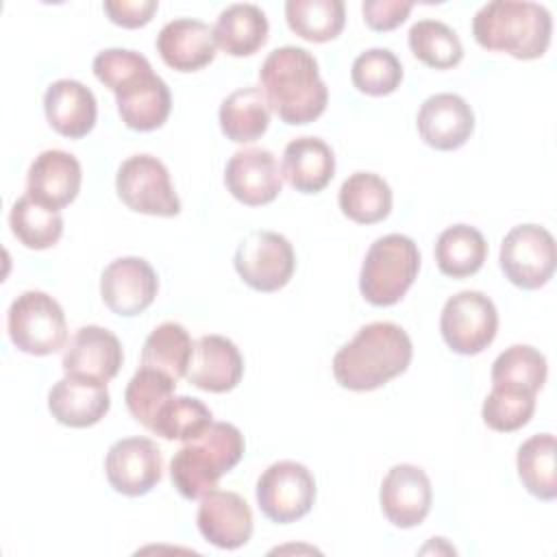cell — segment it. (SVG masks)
I'll return each mask as SVG.
<instances>
[{"label":"cell","mask_w":557,"mask_h":557,"mask_svg":"<svg viewBox=\"0 0 557 557\" xmlns=\"http://www.w3.org/2000/svg\"><path fill=\"white\" fill-rule=\"evenodd\" d=\"M96 78L115 94L122 122L133 131H154L165 124L172 96L150 61L128 48H107L94 59Z\"/></svg>","instance_id":"6da1fadb"},{"label":"cell","mask_w":557,"mask_h":557,"mask_svg":"<svg viewBox=\"0 0 557 557\" xmlns=\"http://www.w3.org/2000/svg\"><path fill=\"white\" fill-rule=\"evenodd\" d=\"M261 91L281 122L300 126L318 120L329 102L315 57L300 46L272 50L259 70Z\"/></svg>","instance_id":"7a4b0ae2"},{"label":"cell","mask_w":557,"mask_h":557,"mask_svg":"<svg viewBox=\"0 0 557 557\" xmlns=\"http://www.w3.org/2000/svg\"><path fill=\"white\" fill-rule=\"evenodd\" d=\"M413 346L407 331L394 322H370L333 357L335 381L352 392H370L411 363Z\"/></svg>","instance_id":"3957f363"},{"label":"cell","mask_w":557,"mask_h":557,"mask_svg":"<svg viewBox=\"0 0 557 557\" xmlns=\"http://www.w3.org/2000/svg\"><path fill=\"white\" fill-rule=\"evenodd\" d=\"M553 17L546 7L527 0H492L472 17V35L485 50L531 61L546 52Z\"/></svg>","instance_id":"277c9868"},{"label":"cell","mask_w":557,"mask_h":557,"mask_svg":"<svg viewBox=\"0 0 557 557\" xmlns=\"http://www.w3.org/2000/svg\"><path fill=\"white\" fill-rule=\"evenodd\" d=\"M244 448V435L235 424L211 422L174 453L170 479L176 492L187 500L200 498L242 461Z\"/></svg>","instance_id":"5b68a950"},{"label":"cell","mask_w":557,"mask_h":557,"mask_svg":"<svg viewBox=\"0 0 557 557\" xmlns=\"http://www.w3.org/2000/svg\"><path fill=\"white\" fill-rule=\"evenodd\" d=\"M420 270V250L416 242L400 233H389L372 242L361 272L359 292L374 307L396 305L413 285Z\"/></svg>","instance_id":"8992f818"},{"label":"cell","mask_w":557,"mask_h":557,"mask_svg":"<svg viewBox=\"0 0 557 557\" xmlns=\"http://www.w3.org/2000/svg\"><path fill=\"white\" fill-rule=\"evenodd\" d=\"M7 331L22 352L44 357L65 348L67 324L61 305L39 289L22 292L9 307Z\"/></svg>","instance_id":"52a82bcc"},{"label":"cell","mask_w":557,"mask_h":557,"mask_svg":"<svg viewBox=\"0 0 557 557\" xmlns=\"http://www.w3.org/2000/svg\"><path fill=\"white\" fill-rule=\"evenodd\" d=\"M115 191L120 200L137 213L174 218L181 213V200L172 187L170 172L152 154H133L117 168Z\"/></svg>","instance_id":"ba28073f"},{"label":"cell","mask_w":557,"mask_h":557,"mask_svg":"<svg viewBox=\"0 0 557 557\" xmlns=\"http://www.w3.org/2000/svg\"><path fill=\"white\" fill-rule=\"evenodd\" d=\"M440 331L453 352L479 355L496 337L498 311L483 292L463 289L444 302Z\"/></svg>","instance_id":"9c48e42d"},{"label":"cell","mask_w":557,"mask_h":557,"mask_svg":"<svg viewBox=\"0 0 557 557\" xmlns=\"http://www.w3.org/2000/svg\"><path fill=\"white\" fill-rule=\"evenodd\" d=\"M315 500V479L307 466L283 459L263 470L257 481V505L261 513L276 522L289 524L307 516Z\"/></svg>","instance_id":"30bf717a"},{"label":"cell","mask_w":557,"mask_h":557,"mask_svg":"<svg viewBox=\"0 0 557 557\" xmlns=\"http://www.w3.org/2000/svg\"><path fill=\"white\" fill-rule=\"evenodd\" d=\"M498 261L500 270L516 287L540 289L555 274V239L540 224L513 226L500 244Z\"/></svg>","instance_id":"8fae6325"},{"label":"cell","mask_w":557,"mask_h":557,"mask_svg":"<svg viewBox=\"0 0 557 557\" xmlns=\"http://www.w3.org/2000/svg\"><path fill=\"white\" fill-rule=\"evenodd\" d=\"M235 270L257 292L283 289L296 268V255L287 237L274 231L248 233L235 250Z\"/></svg>","instance_id":"7c38bea8"},{"label":"cell","mask_w":557,"mask_h":557,"mask_svg":"<svg viewBox=\"0 0 557 557\" xmlns=\"http://www.w3.org/2000/svg\"><path fill=\"white\" fill-rule=\"evenodd\" d=\"M163 457L150 437H122L111 444L104 472L109 485L124 496H144L159 481Z\"/></svg>","instance_id":"4fadbf2b"},{"label":"cell","mask_w":557,"mask_h":557,"mask_svg":"<svg viewBox=\"0 0 557 557\" xmlns=\"http://www.w3.org/2000/svg\"><path fill=\"white\" fill-rule=\"evenodd\" d=\"M157 292V272L141 257H120L102 270L100 296L104 305L122 318H133L146 311Z\"/></svg>","instance_id":"5bb4252c"},{"label":"cell","mask_w":557,"mask_h":557,"mask_svg":"<svg viewBox=\"0 0 557 557\" xmlns=\"http://www.w3.org/2000/svg\"><path fill=\"white\" fill-rule=\"evenodd\" d=\"M198 529L202 537L224 550H235L248 544L252 535V511L244 496L228 490H209L200 496Z\"/></svg>","instance_id":"9a60e30c"},{"label":"cell","mask_w":557,"mask_h":557,"mask_svg":"<svg viewBox=\"0 0 557 557\" xmlns=\"http://www.w3.org/2000/svg\"><path fill=\"white\" fill-rule=\"evenodd\" d=\"M381 509L398 529L418 527L431 511L433 490L426 472L413 463H396L381 483Z\"/></svg>","instance_id":"2e32d148"},{"label":"cell","mask_w":557,"mask_h":557,"mask_svg":"<svg viewBox=\"0 0 557 557\" xmlns=\"http://www.w3.org/2000/svg\"><path fill=\"white\" fill-rule=\"evenodd\" d=\"M224 185L242 205L261 207L281 194L283 181L268 148H242L226 163Z\"/></svg>","instance_id":"e0dca14e"},{"label":"cell","mask_w":557,"mask_h":557,"mask_svg":"<svg viewBox=\"0 0 557 557\" xmlns=\"http://www.w3.org/2000/svg\"><path fill=\"white\" fill-rule=\"evenodd\" d=\"M124 352L120 339L98 324L81 326L63 352L65 376H81L109 383L122 368Z\"/></svg>","instance_id":"ac0fdd59"},{"label":"cell","mask_w":557,"mask_h":557,"mask_svg":"<svg viewBox=\"0 0 557 557\" xmlns=\"http://www.w3.org/2000/svg\"><path fill=\"white\" fill-rule=\"evenodd\" d=\"M418 133L435 150L461 148L474 131L472 107L457 94L429 96L418 111Z\"/></svg>","instance_id":"d6986e66"},{"label":"cell","mask_w":557,"mask_h":557,"mask_svg":"<svg viewBox=\"0 0 557 557\" xmlns=\"http://www.w3.org/2000/svg\"><path fill=\"white\" fill-rule=\"evenodd\" d=\"M83 170L74 154L52 148L35 157L26 174V194L44 207L63 209L81 189Z\"/></svg>","instance_id":"ffe728a7"},{"label":"cell","mask_w":557,"mask_h":557,"mask_svg":"<svg viewBox=\"0 0 557 557\" xmlns=\"http://www.w3.org/2000/svg\"><path fill=\"white\" fill-rule=\"evenodd\" d=\"M244 374L239 348L224 335H202L194 342L185 379L198 389L222 394L237 387Z\"/></svg>","instance_id":"44dd1931"},{"label":"cell","mask_w":557,"mask_h":557,"mask_svg":"<svg viewBox=\"0 0 557 557\" xmlns=\"http://www.w3.org/2000/svg\"><path fill=\"white\" fill-rule=\"evenodd\" d=\"M111 407L107 383L63 376L48 392V409L52 418L72 429H85L98 424Z\"/></svg>","instance_id":"7402d4cb"},{"label":"cell","mask_w":557,"mask_h":557,"mask_svg":"<svg viewBox=\"0 0 557 557\" xmlns=\"http://www.w3.org/2000/svg\"><path fill=\"white\" fill-rule=\"evenodd\" d=\"M157 50L165 65L176 72H198L215 59L213 28L200 20L176 17L157 35Z\"/></svg>","instance_id":"603a6c76"},{"label":"cell","mask_w":557,"mask_h":557,"mask_svg":"<svg viewBox=\"0 0 557 557\" xmlns=\"http://www.w3.org/2000/svg\"><path fill=\"white\" fill-rule=\"evenodd\" d=\"M44 113L59 135L78 139L94 128L98 107L89 87L72 78H59L44 94Z\"/></svg>","instance_id":"cb8c5ba5"},{"label":"cell","mask_w":557,"mask_h":557,"mask_svg":"<svg viewBox=\"0 0 557 557\" xmlns=\"http://www.w3.org/2000/svg\"><path fill=\"white\" fill-rule=\"evenodd\" d=\"M335 174V154L331 146L311 135L292 139L283 150L281 176L302 194L322 191Z\"/></svg>","instance_id":"d4e9b609"},{"label":"cell","mask_w":557,"mask_h":557,"mask_svg":"<svg viewBox=\"0 0 557 557\" xmlns=\"http://www.w3.org/2000/svg\"><path fill=\"white\" fill-rule=\"evenodd\" d=\"M268 17L250 2H237L226 7L213 26L215 44L231 57L255 54L268 39Z\"/></svg>","instance_id":"484cf974"},{"label":"cell","mask_w":557,"mask_h":557,"mask_svg":"<svg viewBox=\"0 0 557 557\" xmlns=\"http://www.w3.org/2000/svg\"><path fill=\"white\" fill-rule=\"evenodd\" d=\"M218 117L226 139L235 144H250L268 131L270 104L261 87H242L222 100Z\"/></svg>","instance_id":"4316f807"},{"label":"cell","mask_w":557,"mask_h":557,"mask_svg":"<svg viewBox=\"0 0 557 557\" xmlns=\"http://www.w3.org/2000/svg\"><path fill=\"white\" fill-rule=\"evenodd\" d=\"M342 213L357 224H374L392 211V189L385 178L374 172L350 174L337 196Z\"/></svg>","instance_id":"83f0119b"},{"label":"cell","mask_w":557,"mask_h":557,"mask_svg":"<svg viewBox=\"0 0 557 557\" xmlns=\"http://www.w3.org/2000/svg\"><path fill=\"white\" fill-rule=\"evenodd\" d=\"M487 257V242L470 224H453L435 242V261L442 274L466 278L481 270Z\"/></svg>","instance_id":"f1b7e54d"},{"label":"cell","mask_w":557,"mask_h":557,"mask_svg":"<svg viewBox=\"0 0 557 557\" xmlns=\"http://www.w3.org/2000/svg\"><path fill=\"white\" fill-rule=\"evenodd\" d=\"M191 352L194 342L187 329L178 322H161L144 342L141 366L159 370L178 381L187 374Z\"/></svg>","instance_id":"f546056e"},{"label":"cell","mask_w":557,"mask_h":557,"mask_svg":"<svg viewBox=\"0 0 557 557\" xmlns=\"http://www.w3.org/2000/svg\"><path fill=\"white\" fill-rule=\"evenodd\" d=\"M555 453H557V444L553 433L531 435L518 448V457H516L518 476L524 490L540 500H553L557 496Z\"/></svg>","instance_id":"4dcf8cb0"},{"label":"cell","mask_w":557,"mask_h":557,"mask_svg":"<svg viewBox=\"0 0 557 557\" xmlns=\"http://www.w3.org/2000/svg\"><path fill=\"white\" fill-rule=\"evenodd\" d=\"M285 20L298 37L324 44L342 33L346 7L342 0H287Z\"/></svg>","instance_id":"1f68e13d"},{"label":"cell","mask_w":557,"mask_h":557,"mask_svg":"<svg viewBox=\"0 0 557 557\" xmlns=\"http://www.w3.org/2000/svg\"><path fill=\"white\" fill-rule=\"evenodd\" d=\"M546 357L537 348L529 344H513L494 359L492 387L537 394L546 381Z\"/></svg>","instance_id":"d6a6232c"},{"label":"cell","mask_w":557,"mask_h":557,"mask_svg":"<svg viewBox=\"0 0 557 557\" xmlns=\"http://www.w3.org/2000/svg\"><path fill=\"white\" fill-rule=\"evenodd\" d=\"M11 233L30 250L54 246L63 235V218L57 209L44 207L28 194L17 198L9 213Z\"/></svg>","instance_id":"836d02e7"},{"label":"cell","mask_w":557,"mask_h":557,"mask_svg":"<svg viewBox=\"0 0 557 557\" xmlns=\"http://www.w3.org/2000/svg\"><path fill=\"white\" fill-rule=\"evenodd\" d=\"M409 48L418 61L435 70L455 67L463 57L457 33L440 20H420L409 28Z\"/></svg>","instance_id":"e575fe53"},{"label":"cell","mask_w":557,"mask_h":557,"mask_svg":"<svg viewBox=\"0 0 557 557\" xmlns=\"http://www.w3.org/2000/svg\"><path fill=\"white\" fill-rule=\"evenodd\" d=\"M174 389L176 381L172 376L141 366L126 385V409L139 424H144L150 431L157 413L174 396Z\"/></svg>","instance_id":"d590c367"},{"label":"cell","mask_w":557,"mask_h":557,"mask_svg":"<svg viewBox=\"0 0 557 557\" xmlns=\"http://www.w3.org/2000/svg\"><path fill=\"white\" fill-rule=\"evenodd\" d=\"M211 422L213 416L202 400L191 396H172L157 413L150 431L154 435H161L163 440L187 442L200 435Z\"/></svg>","instance_id":"8d00e7d4"},{"label":"cell","mask_w":557,"mask_h":557,"mask_svg":"<svg viewBox=\"0 0 557 557\" xmlns=\"http://www.w3.org/2000/svg\"><path fill=\"white\" fill-rule=\"evenodd\" d=\"M352 85L368 96H387L403 81V65L387 48H370L361 52L350 67Z\"/></svg>","instance_id":"74e56055"},{"label":"cell","mask_w":557,"mask_h":557,"mask_svg":"<svg viewBox=\"0 0 557 557\" xmlns=\"http://www.w3.org/2000/svg\"><path fill=\"white\" fill-rule=\"evenodd\" d=\"M535 411V394L492 387L487 398L483 400V422L498 433H509L524 426Z\"/></svg>","instance_id":"f35d334b"},{"label":"cell","mask_w":557,"mask_h":557,"mask_svg":"<svg viewBox=\"0 0 557 557\" xmlns=\"http://www.w3.org/2000/svg\"><path fill=\"white\" fill-rule=\"evenodd\" d=\"M413 9V2L403 0H366L361 11L363 20L372 30H394L400 26Z\"/></svg>","instance_id":"ab89813d"},{"label":"cell","mask_w":557,"mask_h":557,"mask_svg":"<svg viewBox=\"0 0 557 557\" xmlns=\"http://www.w3.org/2000/svg\"><path fill=\"white\" fill-rule=\"evenodd\" d=\"M109 20L124 28H139L146 26L154 11L159 9L157 0H107L102 4Z\"/></svg>","instance_id":"60d3db41"}]
</instances>
